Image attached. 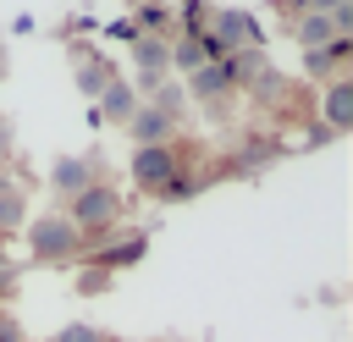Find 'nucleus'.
Listing matches in <instances>:
<instances>
[{
  "label": "nucleus",
  "instance_id": "nucleus-1",
  "mask_svg": "<svg viewBox=\"0 0 353 342\" xmlns=\"http://www.w3.org/2000/svg\"><path fill=\"white\" fill-rule=\"evenodd\" d=\"M116 215H121V193L116 188H99V182H88L83 193H72V226L77 232H110L116 226Z\"/></svg>",
  "mask_w": 353,
  "mask_h": 342
},
{
  "label": "nucleus",
  "instance_id": "nucleus-2",
  "mask_svg": "<svg viewBox=\"0 0 353 342\" xmlns=\"http://www.w3.org/2000/svg\"><path fill=\"white\" fill-rule=\"evenodd\" d=\"M28 243H33V254L39 259H77V248H83V232L66 221V215H44V221H33L28 226Z\"/></svg>",
  "mask_w": 353,
  "mask_h": 342
},
{
  "label": "nucleus",
  "instance_id": "nucleus-3",
  "mask_svg": "<svg viewBox=\"0 0 353 342\" xmlns=\"http://www.w3.org/2000/svg\"><path fill=\"white\" fill-rule=\"evenodd\" d=\"M132 177H138L143 188H171V177H176V154H171L165 143H149V149L132 154Z\"/></svg>",
  "mask_w": 353,
  "mask_h": 342
},
{
  "label": "nucleus",
  "instance_id": "nucleus-4",
  "mask_svg": "<svg viewBox=\"0 0 353 342\" xmlns=\"http://www.w3.org/2000/svg\"><path fill=\"white\" fill-rule=\"evenodd\" d=\"M215 39H221V50H232V44H254V17H243V11H221Z\"/></svg>",
  "mask_w": 353,
  "mask_h": 342
},
{
  "label": "nucleus",
  "instance_id": "nucleus-5",
  "mask_svg": "<svg viewBox=\"0 0 353 342\" xmlns=\"http://www.w3.org/2000/svg\"><path fill=\"white\" fill-rule=\"evenodd\" d=\"M325 121H331V132H342V127L353 121V88H347V83H331V94H325Z\"/></svg>",
  "mask_w": 353,
  "mask_h": 342
},
{
  "label": "nucleus",
  "instance_id": "nucleus-6",
  "mask_svg": "<svg viewBox=\"0 0 353 342\" xmlns=\"http://www.w3.org/2000/svg\"><path fill=\"white\" fill-rule=\"evenodd\" d=\"M165 127H171V116H165V110H132V132L143 138V149H149V143H160V138H165Z\"/></svg>",
  "mask_w": 353,
  "mask_h": 342
},
{
  "label": "nucleus",
  "instance_id": "nucleus-7",
  "mask_svg": "<svg viewBox=\"0 0 353 342\" xmlns=\"http://www.w3.org/2000/svg\"><path fill=\"white\" fill-rule=\"evenodd\" d=\"M22 210H28L22 188H17V182H0V232H11V226L22 221Z\"/></svg>",
  "mask_w": 353,
  "mask_h": 342
},
{
  "label": "nucleus",
  "instance_id": "nucleus-8",
  "mask_svg": "<svg viewBox=\"0 0 353 342\" xmlns=\"http://www.w3.org/2000/svg\"><path fill=\"white\" fill-rule=\"evenodd\" d=\"M298 39H303V55H309V50H325L336 33H331V22H325V17H314V11H309V17H303V28H298Z\"/></svg>",
  "mask_w": 353,
  "mask_h": 342
},
{
  "label": "nucleus",
  "instance_id": "nucleus-9",
  "mask_svg": "<svg viewBox=\"0 0 353 342\" xmlns=\"http://www.w3.org/2000/svg\"><path fill=\"white\" fill-rule=\"evenodd\" d=\"M226 83H232V66H199V72H193V88H199V94H215V88H226Z\"/></svg>",
  "mask_w": 353,
  "mask_h": 342
},
{
  "label": "nucleus",
  "instance_id": "nucleus-10",
  "mask_svg": "<svg viewBox=\"0 0 353 342\" xmlns=\"http://www.w3.org/2000/svg\"><path fill=\"white\" fill-rule=\"evenodd\" d=\"M55 182L72 188V193H83V188H88V165H83V160H61V165H55Z\"/></svg>",
  "mask_w": 353,
  "mask_h": 342
},
{
  "label": "nucleus",
  "instance_id": "nucleus-11",
  "mask_svg": "<svg viewBox=\"0 0 353 342\" xmlns=\"http://www.w3.org/2000/svg\"><path fill=\"white\" fill-rule=\"evenodd\" d=\"M105 110H110V116H127V121H132V94H127L121 83H110V88H105Z\"/></svg>",
  "mask_w": 353,
  "mask_h": 342
},
{
  "label": "nucleus",
  "instance_id": "nucleus-12",
  "mask_svg": "<svg viewBox=\"0 0 353 342\" xmlns=\"http://www.w3.org/2000/svg\"><path fill=\"white\" fill-rule=\"evenodd\" d=\"M138 254H143V237H132V243H121V248H110V254H99V265H110V270H116V265H132Z\"/></svg>",
  "mask_w": 353,
  "mask_h": 342
},
{
  "label": "nucleus",
  "instance_id": "nucleus-13",
  "mask_svg": "<svg viewBox=\"0 0 353 342\" xmlns=\"http://www.w3.org/2000/svg\"><path fill=\"white\" fill-rule=\"evenodd\" d=\"M55 342H110V336H105L99 325H83V320H77V325H66V331H55Z\"/></svg>",
  "mask_w": 353,
  "mask_h": 342
},
{
  "label": "nucleus",
  "instance_id": "nucleus-14",
  "mask_svg": "<svg viewBox=\"0 0 353 342\" xmlns=\"http://www.w3.org/2000/svg\"><path fill=\"white\" fill-rule=\"evenodd\" d=\"M0 342H22V325L11 314H0Z\"/></svg>",
  "mask_w": 353,
  "mask_h": 342
},
{
  "label": "nucleus",
  "instance_id": "nucleus-15",
  "mask_svg": "<svg viewBox=\"0 0 353 342\" xmlns=\"http://www.w3.org/2000/svg\"><path fill=\"white\" fill-rule=\"evenodd\" d=\"M105 281H110V276H105V270H88V276H83V281H77V287H83V292H99V287H105Z\"/></svg>",
  "mask_w": 353,
  "mask_h": 342
},
{
  "label": "nucleus",
  "instance_id": "nucleus-16",
  "mask_svg": "<svg viewBox=\"0 0 353 342\" xmlns=\"http://www.w3.org/2000/svg\"><path fill=\"white\" fill-rule=\"evenodd\" d=\"M336 6H342V0H309V11H314V17H325V11H336Z\"/></svg>",
  "mask_w": 353,
  "mask_h": 342
}]
</instances>
